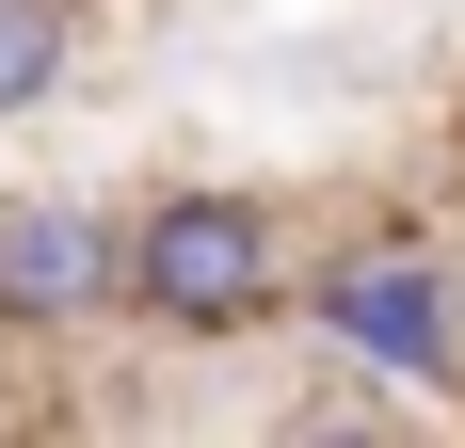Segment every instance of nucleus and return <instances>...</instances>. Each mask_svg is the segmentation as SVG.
Segmentation results:
<instances>
[{
    "mask_svg": "<svg viewBox=\"0 0 465 448\" xmlns=\"http://www.w3.org/2000/svg\"><path fill=\"white\" fill-rule=\"evenodd\" d=\"M129 305V209L96 192H0V336H81Z\"/></svg>",
    "mask_w": 465,
    "mask_h": 448,
    "instance_id": "obj_3",
    "label": "nucleus"
},
{
    "mask_svg": "<svg viewBox=\"0 0 465 448\" xmlns=\"http://www.w3.org/2000/svg\"><path fill=\"white\" fill-rule=\"evenodd\" d=\"M129 305L161 336H257L289 305V224L257 192H161L129 209Z\"/></svg>",
    "mask_w": 465,
    "mask_h": 448,
    "instance_id": "obj_1",
    "label": "nucleus"
},
{
    "mask_svg": "<svg viewBox=\"0 0 465 448\" xmlns=\"http://www.w3.org/2000/svg\"><path fill=\"white\" fill-rule=\"evenodd\" d=\"M305 320H322V353L370 368V385H465V272L433 257V240H401V224L337 240V257L305 272Z\"/></svg>",
    "mask_w": 465,
    "mask_h": 448,
    "instance_id": "obj_2",
    "label": "nucleus"
},
{
    "mask_svg": "<svg viewBox=\"0 0 465 448\" xmlns=\"http://www.w3.org/2000/svg\"><path fill=\"white\" fill-rule=\"evenodd\" d=\"M64 64H81V0H0V129H16V112H48V96H64Z\"/></svg>",
    "mask_w": 465,
    "mask_h": 448,
    "instance_id": "obj_4",
    "label": "nucleus"
}]
</instances>
